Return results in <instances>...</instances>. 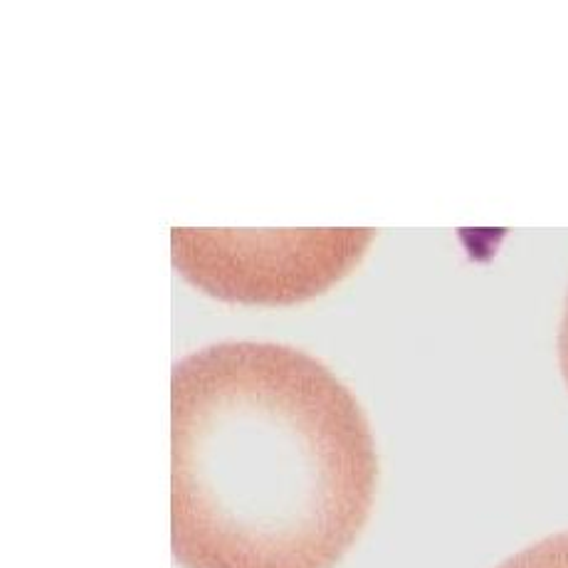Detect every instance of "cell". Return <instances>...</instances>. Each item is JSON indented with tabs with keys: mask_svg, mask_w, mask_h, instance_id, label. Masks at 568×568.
Instances as JSON below:
<instances>
[{
	"mask_svg": "<svg viewBox=\"0 0 568 568\" xmlns=\"http://www.w3.org/2000/svg\"><path fill=\"white\" fill-rule=\"evenodd\" d=\"M378 457L329 368L221 342L171 374V546L183 568H332L366 527Z\"/></svg>",
	"mask_w": 568,
	"mask_h": 568,
	"instance_id": "6da1fadb",
	"label": "cell"
},
{
	"mask_svg": "<svg viewBox=\"0 0 568 568\" xmlns=\"http://www.w3.org/2000/svg\"><path fill=\"white\" fill-rule=\"evenodd\" d=\"M374 231H195L173 227V265L195 287L227 302L294 304L352 272Z\"/></svg>",
	"mask_w": 568,
	"mask_h": 568,
	"instance_id": "7a4b0ae2",
	"label": "cell"
},
{
	"mask_svg": "<svg viewBox=\"0 0 568 568\" xmlns=\"http://www.w3.org/2000/svg\"><path fill=\"white\" fill-rule=\"evenodd\" d=\"M499 568H568V531L529 546Z\"/></svg>",
	"mask_w": 568,
	"mask_h": 568,
	"instance_id": "3957f363",
	"label": "cell"
},
{
	"mask_svg": "<svg viewBox=\"0 0 568 568\" xmlns=\"http://www.w3.org/2000/svg\"><path fill=\"white\" fill-rule=\"evenodd\" d=\"M559 354H561V371H564V378H566V384H568V302H566V312H564V322H561Z\"/></svg>",
	"mask_w": 568,
	"mask_h": 568,
	"instance_id": "277c9868",
	"label": "cell"
}]
</instances>
